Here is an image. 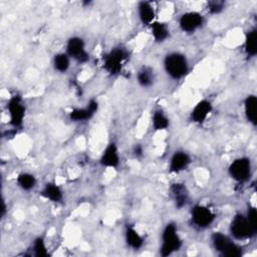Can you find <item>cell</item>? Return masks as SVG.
Returning <instances> with one entry per match:
<instances>
[{
    "instance_id": "5",
    "label": "cell",
    "mask_w": 257,
    "mask_h": 257,
    "mask_svg": "<svg viewBox=\"0 0 257 257\" xmlns=\"http://www.w3.org/2000/svg\"><path fill=\"white\" fill-rule=\"evenodd\" d=\"M230 236L236 241H244L256 236L257 231L250 225L245 213H236L229 224Z\"/></svg>"
},
{
    "instance_id": "18",
    "label": "cell",
    "mask_w": 257,
    "mask_h": 257,
    "mask_svg": "<svg viewBox=\"0 0 257 257\" xmlns=\"http://www.w3.org/2000/svg\"><path fill=\"white\" fill-rule=\"evenodd\" d=\"M124 242L132 250H141L145 245L144 236L132 225H126L124 229Z\"/></svg>"
},
{
    "instance_id": "2",
    "label": "cell",
    "mask_w": 257,
    "mask_h": 257,
    "mask_svg": "<svg viewBox=\"0 0 257 257\" xmlns=\"http://www.w3.org/2000/svg\"><path fill=\"white\" fill-rule=\"evenodd\" d=\"M183 239L179 233L176 223L169 222L165 225L161 233V244L159 254L163 257H168L181 250L183 247Z\"/></svg>"
},
{
    "instance_id": "14",
    "label": "cell",
    "mask_w": 257,
    "mask_h": 257,
    "mask_svg": "<svg viewBox=\"0 0 257 257\" xmlns=\"http://www.w3.org/2000/svg\"><path fill=\"white\" fill-rule=\"evenodd\" d=\"M192 164L190 154L185 151H176L169 161V172L171 174H180L186 171Z\"/></svg>"
},
{
    "instance_id": "4",
    "label": "cell",
    "mask_w": 257,
    "mask_h": 257,
    "mask_svg": "<svg viewBox=\"0 0 257 257\" xmlns=\"http://www.w3.org/2000/svg\"><path fill=\"white\" fill-rule=\"evenodd\" d=\"M210 240L213 249L221 256L241 257L244 254L242 246L239 245L230 235H227L223 232H214L211 235Z\"/></svg>"
},
{
    "instance_id": "9",
    "label": "cell",
    "mask_w": 257,
    "mask_h": 257,
    "mask_svg": "<svg viewBox=\"0 0 257 257\" xmlns=\"http://www.w3.org/2000/svg\"><path fill=\"white\" fill-rule=\"evenodd\" d=\"M6 108L9 115L10 125L14 128L22 127L26 115V106L23 98L19 94L12 95L7 101Z\"/></svg>"
},
{
    "instance_id": "21",
    "label": "cell",
    "mask_w": 257,
    "mask_h": 257,
    "mask_svg": "<svg viewBox=\"0 0 257 257\" xmlns=\"http://www.w3.org/2000/svg\"><path fill=\"white\" fill-rule=\"evenodd\" d=\"M150 29L152 37L156 43H164L170 38V27L167 23L163 21L156 20L150 25Z\"/></svg>"
},
{
    "instance_id": "27",
    "label": "cell",
    "mask_w": 257,
    "mask_h": 257,
    "mask_svg": "<svg viewBox=\"0 0 257 257\" xmlns=\"http://www.w3.org/2000/svg\"><path fill=\"white\" fill-rule=\"evenodd\" d=\"M225 9V3L223 1H209L207 3V10L210 14H219Z\"/></svg>"
},
{
    "instance_id": "17",
    "label": "cell",
    "mask_w": 257,
    "mask_h": 257,
    "mask_svg": "<svg viewBox=\"0 0 257 257\" xmlns=\"http://www.w3.org/2000/svg\"><path fill=\"white\" fill-rule=\"evenodd\" d=\"M40 195L45 200L54 204L61 203L64 198V192L62 188L59 185H57L55 182L46 183L41 189Z\"/></svg>"
},
{
    "instance_id": "3",
    "label": "cell",
    "mask_w": 257,
    "mask_h": 257,
    "mask_svg": "<svg viewBox=\"0 0 257 257\" xmlns=\"http://www.w3.org/2000/svg\"><path fill=\"white\" fill-rule=\"evenodd\" d=\"M128 58L130 52L125 47L120 45L114 46L102 55L101 65L107 74L115 76L122 71Z\"/></svg>"
},
{
    "instance_id": "13",
    "label": "cell",
    "mask_w": 257,
    "mask_h": 257,
    "mask_svg": "<svg viewBox=\"0 0 257 257\" xmlns=\"http://www.w3.org/2000/svg\"><path fill=\"white\" fill-rule=\"evenodd\" d=\"M99 164L103 168H108V169L118 168L120 164V156H119L118 147L115 142L111 141L106 145V147L104 148V150L100 155Z\"/></svg>"
},
{
    "instance_id": "26",
    "label": "cell",
    "mask_w": 257,
    "mask_h": 257,
    "mask_svg": "<svg viewBox=\"0 0 257 257\" xmlns=\"http://www.w3.org/2000/svg\"><path fill=\"white\" fill-rule=\"evenodd\" d=\"M31 249L33 255L36 257H47L49 256V250L46 244V241L43 237L38 236L36 237L31 245Z\"/></svg>"
},
{
    "instance_id": "16",
    "label": "cell",
    "mask_w": 257,
    "mask_h": 257,
    "mask_svg": "<svg viewBox=\"0 0 257 257\" xmlns=\"http://www.w3.org/2000/svg\"><path fill=\"white\" fill-rule=\"evenodd\" d=\"M138 11V17L142 25L149 26L155 22L156 20V8L154 6V3L150 1H141L138 3L137 7Z\"/></svg>"
},
{
    "instance_id": "11",
    "label": "cell",
    "mask_w": 257,
    "mask_h": 257,
    "mask_svg": "<svg viewBox=\"0 0 257 257\" xmlns=\"http://www.w3.org/2000/svg\"><path fill=\"white\" fill-rule=\"evenodd\" d=\"M99 102L95 98H90L86 105L74 107L68 112V118L72 122H84L90 120L98 111Z\"/></svg>"
},
{
    "instance_id": "23",
    "label": "cell",
    "mask_w": 257,
    "mask_h": 257,
    "mask_svg": "<svg viewBox=\"0 0 257 257\" xmlns=\"http://www.w3.org/2000/svg\"><path fill=\"white\" fill-rule=\"evenodd\" d=\"M151 123H152V128L155 132H163L169 128L170 118L162 108H157L152 113Z\"/></svg>"
},
{
    "instance_id": "10",
    "label": "cell",
    "mask_w": 257,
    "mask_h": 257,
    "mask_svg": "<svg viewBox=\"0 0 257 257\" xmlns=\"http://www.w3.org/2000/svg\"><path fill=\"white\" fill-rule=\"evenodd\" d=\"M205 16L198 11H186L179 17L178 24L184 33L193 34L201 29L205 24Z\"/></svg>"
},
{
    "instance_id": "6",
    "label": "cell",
    "mask_w": 257,
    "mask_h": 257,
    "mask_svg": "<svg viewBox=\"0 0 257 257\" xmlns=\"http://www.w3.org/2000/svg\"><path fill=\"white\" fill-rule=\"evenodd\" d=\"M65 53L70 57L71 60L84 64L89 61L90 55L86 49L85 40L78 35L70 36L65 43Z\"/></svg>"
},
{
    "instance_id": "20",
    "label": "cell",
    "mask_w": 257,
    "mask_h": 257,
    "mask_svg": "<svg viewBox=\"0 0 257 257\" xmlns=\"http://www.w3.org/2000/svg\"><path fill=\"white\" fill-rule=\"evenodd\" d=\"M243 110L246 120L255 126L257 123V97L255 94H248L244 98Z\"/></svg>"
},
{
    "instance_id": "29",
    "label": "cell",
    "mask_w": 257,
    "mask_h": 257,
    "mask_svg": "<svg viewBox=\"0 0 257 257\" xmlns=\"http://www.w3.org/2000/svg\"><path fill=\"white\" fill-rule=\"evenodd\" d=\"M133 154L136 158H142L144 155V148L141 144H136L133 149Z\"/></svg>"
},
{
    "instance_id": "25",
    "label": "cell",
    "mask_w": 257,
    "mask_h": 257,
    "mask_svg": "<svg viewBox=\"0 0 257 257\" xmlns=\"http://www.w3.org/2000/svg\"><path fill=\"white\" fill-rule=\"evenodd\" d=\"M70 63L71 59L65 51L57 52L52 57V67L58 73H66L70 68Z\"/></svg>"
},
{
    "instance_id": "22",
    "label": "cell",
    "mask_w": 257,
    "mask_h": 257,
    "mask_svg": "<svg viewBox=\"0 0 257 257\" xmlns=\"http://www.w3.org/2000/svg\"><path fill=\"white\" fill-rule=\"evenodd\" d=\"M244 53L248 58H253L257 54V30L256 28L249 29L244 37L243 44Z\"/></svg>"
},
{
    "instance_id": "1",
    "label": "cell",
    "mask_w": 257,
    "mask_h": 257,
    "mask_svg": "<svg viewBox=\"0 0 257 257\" xmlns=\"http://www.w3.org/2000/svg\"><path fill=\"white\" fill-rule=\"evenodd\" d=\"M163 67L166 74L171 79L181 80L189 73L190 62L184 53L180 51H171L165 55Z\"/></svg>"
},
{
    "instance_id": "12",
    "label": "cell",
    "mask_w": 257,
    "mask_h": 257,
    "mask_svg": "<svg viewBox=\"0 0 257 257\" xmlns=\"http://www.w3.org/2000/svg\"><path fill=\"white\" fill-rule=\"evenodd\" d=\"M213 103L210 99H200L190 112V120L198 125L204 124L213 111Z\"/></svg>"
},
{
    "instance_id": "24",
    "label": "cell",
    "mask_w": 257,
    "mask_h": 257,
    "mask_svg": "<svg viewBox=\"0 0 257 257\" xmlns=\"http://www.w3.org/2000/svg\"><path fill=\"white\" fill-rule=\"evenodd\" d=\"M16 184L22 191L29 192L37 186V179L29 172H21L16 177Z\"/></svg>"
},
{
    "instance_id": "15",
    "label": "cell",
    "mask_w": 257,
    "mask_h": 257,
    "mask_svg": "<svg viewBox=\"0 0 257 257\" xmlns=\"http://www.w3.org/2000/svg\"><path fill=\"white\" fill-rule=\"evenodd\" d=\"M170 195L177 209H183L189 202L190 193L184 183L176 182L170 187Z\"/></svg>"
},
{
    "instance_id": "8",
    "label": "cell",
    "mask_w": 257,
    "mask_h": 257,
    "mask_svg": "<svg viewBox=\"0 0 257 257\" xmlns=\"http://www.w3.org/2000/svg\"><path fill=\"white\" fill-rule=\"evenodd\" d=\"M190 220L195 228L204 230L209 228L215 222L216 214L207 205L196 204L190 211Z\"/></svg>"
},
{
    "instance_id": "19",
    "label": "cell",
    "mask_w": 257,
    "mask_h": 257,
    "mask_svg": "<svg viewBox=\"0 0 257 257\" xmlns=\"http://www.w3.org/2000/svg\"><path fill=\"white\" fill-rule=\"evenodd\" d=\"M136 80L143 88L152 87L156 81V73L154 68L149 65H143L136 73Z\"/></svg>"
},
{
    "instance_id": "28",
    "label": "cell",
    "mask_w": 257,
    "mask_h": 257,
    "mask_svg": "<svg viewBox=\"0 0 257 257\" xmlns=\"http://www.w3.org/2000/svg\"><path fill=\"white\" fill-rule=\"evenodd\" d=\"M250 225L254 230L257 231V212L255 207H248L247 212L245 213Z\"/></svg>"
},
{
    "instance_id": "7",
    "label": "cell",
    "mask_w": 257,
    "mask_h": 257,
    "mask_svg": "<svg viewBox=\"0 0 257 257\" xmlns=\"http://www.w3.org/2000/svg\"><path fill=\"white\" fill-rule=\"evenodd\" d=\"M228 175L238 183L244 184L249 181L252 175V163L248 157H238L228 166Z\"/></svg>"
},
{
    "instance_id": "30",
    "label": "cell",
    "mask_w": 257,
    "mask_h": 257,
    "mask_svg": "<svg viewBox=\"0 0 257 257\" xmlns=\"http://www.w3.org/2000/svg\"><path fill=\"white\" fill-rule=\"evenodd\" d=\"M6 212H7V206L5 204V201L3 200L2 202V209H1V217L4 218V216L6 215Z\"/></svg>"
}]
</instances>
